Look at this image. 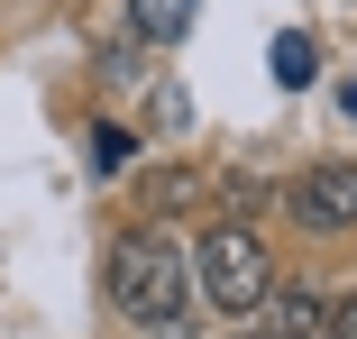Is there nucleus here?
<instances>
[{"instance_id":"7","label":"nucleus","mask_w":357,"mask_h":339,"mask_svg":"<svg viewBox=\"0 0 357 339\" xmlns=\"http://www.w3.org/2000/svg\"><path fill=\"white\" fill-rule=\"evenodd\" d=\"M128 156H137V138H128V128H110V119H101V128H92V165H101V174H119Z\"/></svg>"},{"instance_id":"5","label":"nucleus","mask_w":357,"mask_h":339,"mask_svg":"<svg viewBox=\"0 0 357 339\" xmlns=\"http://www.w3.org/2000/svg\"><path fill=\"white\" fill-rule=\"evenodd\" d=\"M321 312H330V303H321L312 285H284V294H275V321H257V330H266V339H321Z\"/></svg>"},{"instance_id":"3","label":"nucleus","mask_w":357,"mask_h":339,"mask_svg":"<svg viewBox=\"0 0 357 339\" xmlns=\"http://www.w3.org/2000/svg\"><path fill=\"white\" fill-rule=\"evenodd\" d=\"M294 220H303V229H357V165H348V156L294 174Z\"/></svg>"},{"instance_id":"9","label":"nucleus","mask_w":357,"mask_h":339,"mask_svg":"<svg viewBox=\"0 0 357 339\" xmlns=\"http://www.w3.org/2000/svg\"><path fill=\"white\" fill-rule=\"evenodd\" d=\"M147 101H156V128H183V83H156Z\"/></svg>"},{"instance_id":"1","label":"nucleus","mask_w":357,"mask_h":339,"mask_svg":"<svg viewBox=\"0 0 357 339\" xmlns=\"http://www.w3.org/2000/svg\"><path fill=\"white\" fill-rule=\"evenodd\" d=\"M101 294H110V312H119V321H147V330L183 321V303H192L183 239H174L165 220L119 229V239H110V257H101Z\"/></svg>"},{"instance_id":"10","label":"nucleus","mask_w":357,"mask_h":339,"mask_svg":"<svg viewBox=\"0 0 357 339\" xmlns=\"http://www.w3.org/2000/svg\"><path fill=\"white\" fill-rule=\"evenodd\" d=\"M321 339H357V294H348V303H330V312H321Z\"/></svg>"},{"instance_id":"2","label":"nucleus","mask_w":357,"mask_h":339,"mask_svg":"<svg viewBox=\"0 0 357 339\" xmlns=\"http://www.w3.org/2000/svg\"><path fill=\"white\" fill-rule=\"evenodd\" d=\"M183 276H192V294L211 303V312H257L266 294H275V257H266V239L248 229V220H211L192 248H183Z\"/></svg>"},{"instance_id":"6","label":"nucleus","mask_w":357,"mask_h":339,"mask_svg":"<svg viewBox=\"0 0 357 339\" xmlns=\"http://www.w3.org/2000/svg\"><path fill=\"white\" fill-rule=\"evenodd\" d=\"M266 64H275V83H284V92L321 74V55H312V37H275V46H266Z\"/></svg>"},{"instance_id":"8","label":"nucleus","mask_w":357,"mask_h":339,"mask_svg":"<svg viewBox=\"0 0 357 339\" xmlns=\"http://www.w3.org/2000/svg\"><path fill=\"white\" fill-rule=\"evenodd\" d=\"M220 202H229V220H248V211H266V183H257V174H229Z\"/></svg>"},{"instance_id":"4","label":"nucleus","mask_w":357,"mask_h":339,"mask_svg":"<svg viewBox=\"0 0 357 339\" xmlns=\"http://www.w3.org/2000/svg\"><path fill=\"white\" fill-rule=\"evenodd\" d=\"M128 37L137 46H183L192 37V0H128Z\"/></svg>"},{"instance_id":"12","label":"nucleus","mask_w":357,"mask_h":339,"mask_svg":"<svg viewBox=\"0 0 357 339\" xmlns=\"http://www.w3.org/2000/svg\"><path fill=\"white\" fill-rule=\"evenodd\" d=\"M229 339H266V330H229Z\"/></svg>"},{"instance_id":"11","label":"nucleus","mask_w":357,"mask_h":339,"mask_svg":"<svg viewBox=\"0 0 357 339\" xmlns=\"http://www.w3.org/2000/svg\"><path fill=\"white\" fill-rule=\"evenodd\" d=\"M330 101H339V110L357 119V74H339V92H330Z\"/></svg>"}]
</instances>
